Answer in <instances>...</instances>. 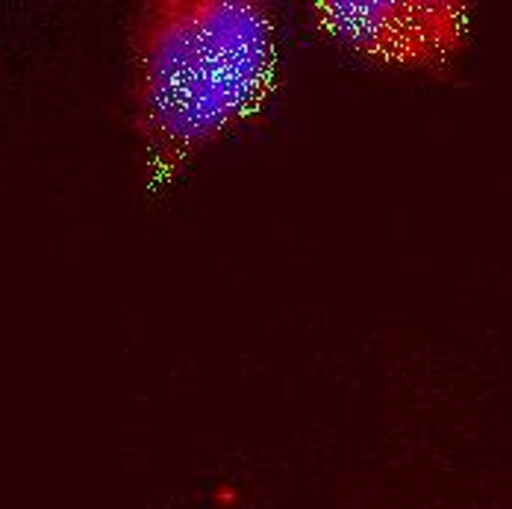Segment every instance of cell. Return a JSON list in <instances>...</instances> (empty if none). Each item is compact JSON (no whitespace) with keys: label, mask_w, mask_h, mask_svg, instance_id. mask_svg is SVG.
<instances>
[{"label":"cell","mask_w":512,"mask_h":509,"mask_svg":"<svg viewBox=\"0 0 512 509\" xmlns=\"http://www.w3.org/2000/svg\"><path fill=\"white\" fill-rule=\"evenodd\" d=\"M127 68L142 180L162 192L277 98L280 18L262 0H148L130 24Z\"/></svg>","instance_id":"cell-1"},{"label":"cell","mask_w":512,"mask_h":509,"mask_svg":"<svg viewBox=\"0 0 512 509\" xmlns=\"http://www.w3.org/2000/svg\"><path fill=\"white\" fill-rule=\"evenodd\" d=\"M309 27L368 65L445 77L474 45L477 12L462 0H321Z\"/></svg>","instance_id":"cell-2"}]
</instances>
